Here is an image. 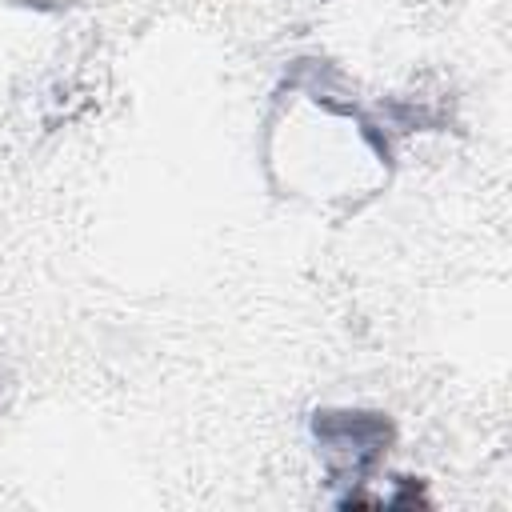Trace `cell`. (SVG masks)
Wrapping results in <instances>:
<instances>
[{
	"label": "cell",
	"instance_id": "obj_1",
	"mask_svg": "<svg viewBox=\"0 0 512 512\" xmlns=\"http://www.w3.org/2000/svg\"><path fill=\"white\" fill-rule=\"evenodd\" d=\"M312 432H316L320 444H328L332 452H344V456H348L352 476L376 468L380 456H384L388 444H392V424H388L380 412H352V408L316 412Z\"/></svg>",
	"mask_w": 512,
	"mask_h": 512
}]
</instances>
